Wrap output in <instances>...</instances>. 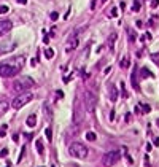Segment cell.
Returning a JSON list of instances; mask_svg holds the SVG:
<instances>
[{"label": "cell", "mask_w": 159, "mask_h": 167, "mask_svg": "<svg viewBox=\"0 0 159 167\" xmlns=\"http://www.w3.org/2000/svg\"><path fill=\"white\" fill-rule=\"evenodd\" d=\"M7 154H8V150H7V148H5V150H2V151H0V158L7 156Z\"/></svg>", "instance_id": "83f0119b"}, {"label": "cell", "mask_w": 159, "mask_h": 167, "mask_svg": "<svg viewBox=\"0 0 159 167\" xmlns=\"http://www.w3.org/2000/svg\"><path fill=\"white\" fill-rule=\"evenodd\" d=\"M45 135H46V139H48V142H51V140H52V130H51V127H46Z\"/></svg>", "instance_id": "d6986e66"}, {"label": "cell", "mask_w": 159, "mask_h": 167, "mask_svg": "<svg viewBox=\"0 0 159 167\" xmlns=\"http://www.w3.org/2000/svg\"><path fill=\"white\" fill-rule=\"evenodd\" d=\"M96 104H97V97L91 91H86L84 92V108H86V111L87 113H94Z\"/></svg>", "instance_id": "5b68a950"}, {"label": "cell", "mask_w": 159, "mask_h": 167, "mask_svg": "<svg viewBox=\"0 0 159 167\" xmlns=\"http://www.w3.org/2000/svg\"><path fill=\"white\" fill-rule=\"evenodd\" d=\"M157 126H159V119H157Z\"/></svg>", "instance_id": "f35d334b"}, {"label": "cell", "mask_w": 159, "mask_h": 167, "mask_svg": "<svg viewBox=\"0 0 159 167\" xmlns=\"http://www.w3.org/2000/svg\"><path fill=\"white\" fill-rule=\"evenodd\" d=\"M37 151L40 154H43V143H42V140H37Z\"/></svg>", "instance_id": "44dd1931"}, {"label": "cell", "mask_w": 159, "mask_h": 167, "mask_svg": "<svg viewBox=\"0 0 159 167\" xmlns=\"http://www.w3.org/2000/svg\"><path fill=\"white\" fill-rule=\"evenodd\" d=\"M154 145H159V137H156V139H154Z\"/></svg>", "instance_id": "8d00e7d4"}, {"label": "cell", "mask_w": 159, "mask_h": 167, "mask_svg": "<svg viewBox=\"0 0 159 167\" xmlns=\"http://www.w3.org/2000/svg\"><path fill=\"white\" fill-rule=\"evenodd\" d=\"M5 167H11V165H10V162H7V165H5Z\"/></svg>", "instance_id": "74e56055"}, {"label": "cell", "mask_w": 159, "mask_h": 167, "mask_svg": "<svg viewBox=\"0 0 159 167\" xmlns=\"http://www.w3.org/2000/svg\"><path fill=\"white\" fill-rule=\"evenodd\" d=\"M76 46H78V38H76V32H75L72 37L67 40V48H65V49L67 51H73Z\"/></svg>", "instance_id": "ba28073f"}, {"label": "cell", "mask_w": 159, "mask_h": 167, "mask_svg": "<svg viewBox=\"0 0 159 167\" xmlns=\"http://www.w3.org/2000/svg\"><path fill=\"white\" fill-rule=\"evenodd\" d=\"M140 108H142V111H143V113H150V111H151V107H150V105H146V104L140 105Z\"/></svg>", "instance_id": "603a6c76"}, {"label": "cell", "mask_w": 159, "mask_h": 167, "mask_svg": "<svg viewBox=\"0 0 159 167\" xmlns=\"http://www.w3.org/2000/svg\"><path fill=\"white\" fill-rule=\"evenodd\" d=\"M11 27H13L11 21H0V35H5L7 32H10Z\"/></svg>", "instance_id": "9c48e42d"}, {"label": "cell", "mask_w": 159, "mask_h": 167, "mask_svg": "<svg viewBox=\"0 0 159 167\" xmlns=\"http://www.w3.org/2000/svg\"><path fill=\"white\" fill-rule=\"evenodd\" d=\"M157 5H159V0H151V7L153 8H156Z\"/></svg>", "instance_id": "f1b7e54d"}, {"label": "cell", "mask_w": 159, "mask_h": 167, "mask_svg": "<svg viewBox=\"0 0 159 167\" xmlns=\"http://www.w3.org/2000/svg\"><path fill=\"white\" fill-rule=\"evenodd\" d=\"M140 8H142V3H140L138 0H135V2H134V7H132V10H134V11H140Z\"/></svg>", "instance_id": "ffe728a7"}, {"label": "cell", "mask_w": 159, "mask_h": 167, "mask_svg": "<svg viewBox=\"0 0 159 167\" xmlns=\"http://www.w3.org/2000/svg\"><path fill=\"white\" fill-rule=\"evenodd\" d=\"M119 65H121L122 69H127V67H129V59H127V57H124V59H122V61L119 62Z\"/></svg>", "instance_id": "7402d4cb"}, {"label": "cell", "mask_w": 159, "mask_h": 167, "mask_svg": "<svg viewBox=\"0 0 159 167\" xmlns=\"http://www.w3.org/2000/svg\"><path fill=\"white\" fill-rule=\"evenodd\" d=\"M151 59H153V62H154L156 65H159V54H153Z\"/></svg>", "instance_id": "484cf974"}, {"label": "cell", "mask_w": 159, "mask_h": 167, "mask_svg": "<svg viewBox=\"0 0 159 167\" xmlns=\"http://www.w3.org/2000/svg\"><path fill=\"white\" fill-rule=\"evenodd\" d=\"M7 110H8V102H7V100H2V102H0V115L5 113Z\"/></svg>", "instance_id": "2e32d148"}, {"label": "cell", "mask_w": 159, "mask_h": 167, "mask_svg": "<svg viewBox=\"0 0 159 167\" xmlns=\"http://www.w3.org/2000/svg\"><path fill=\"white\" fill-rule=\"evenodd\" d=\"M129 40H132V41L135 40V34L134 32H129Z\"/></svg>", "instance_id": "1f68e13d"}, {"label": "cell", "mask_w": 159, "mask_h": 167, "mask_svg": "<svg viewBox=\"0 0 159 167\" xmlns=\"http://www.w3.org/2000/svg\"><path fill=\"white\" fill-rule=\"evenodd\" d=\"M17 72H19V69L14 67L13 64H2L0 65V75L3 76V78H11V76L17 75Z\"/></svg>", "instance_id": "8992f818"}, {"label": "cell", "mask_w": 159, "mask_h": 167, "mask_svg": "<svg viewBox=\"0 0 159 167\" xmlns=\"http://www.w3.org/2000/svg\"><path fill=\"white\" fill-rule=\"evenodd\" d=\"M10 8L7 7V5H0V14H3V13H8Z\"/></svg>", "instance_id": "cb8c5ba5"}, {"label": "cell", "mask_w": 159, "mask_h": 167, "mask_svg": "<svg viewBox=\"0 0 159 167\" xmlns=\"http://www.w3.org/2000/svg\"><path fill=\"white\" fill-rule=\"evenodd\" d=\"M68 153H70V156H73V158L84 159L87 156V148L83 143H72V145L68 146Z\"/></svg>", "instance_id": "7a4b0ae2"}, {"label": "cell", "mask_w": 159, "mask_h": 167, "mask_svg": "<svg viewBox=\"0 0 159 167\" xmlns=\"http://www.w3.org/2000/svg\"><path fill=\"white\" fill-rule=\"evenodd\" d=\"M86 139L89 140V142H94V140L97 139V135H96V132H92V130H89V132L86 134Z\"/></svg>", "instance_id": "ac0fdd59"}, {"label": "cell", "mask_w": 159, "mask_h": 167, "mask_svg": "<svg viewBox=\"0 0 159 167\" xmlns=\"http://www.w3.org/2000/svg\"><path fill=\"white\" fill-rule=\"evenodd\" d=\"M48 41H49V35H45V37H43V43L48 45Z\"/></svg>", "instance_id": "4dcf8cb0"}, {"label": "cell", "mask_w": 159, "mask_h": 167, "mask_svg": "<svg viewBox=\"0 0 159 167\" xmlns=\"http://www.w3.org/2000/svg\"><path fill=\"white\" fill-rule=\"evenodd\" d=\"M140 73H142V76H143V78H148V76L151 78V76H153V73H151V72H150L148 69H146V67H143L142 70H140Z\"/></svg>", "instance_id": "9a60e30c"}, {"label": "cell", "mask_w": 159, "mask_h": 167, "mask_svg": "<svg viewBox=\"0 0 159 167\" xmlns=\"http://www.w3.org/2000/svg\"><path fill=\"white\" fill-rule=\"evenodd\" d=\"M78 130H80V124L73 123L72 126L68 127V135H70V137H75V135H78Z\"/></svg>", "instance_id": "7c38bea8"}, {"label": "cell", "mask_w": 159, "mask_h": 167, "mask_svg": "<svg viewBox=\"0 0 159 167\" xmlns=\"http://www.w3.org/2000/svg\"><path fill=\"white\" fill-rule=\"evenodd\" d=\"M14 48H16V41H3V43H0V54L11 53Z\"/></svg>", "instance_id": "52a82bcc"}, {"label": "cell", "mask_w": 159, "mask_h": 167, "mask_svg": "<svg viewBox=\"0 0 159 167\" xmlns=\"http://www.w3.org/2000/svg\"><path fill=\"white\" fill-rule=\"evenodd\" d=\"M5 132H7V124L2 126V129H0V137H5Z\"/></svg>", "instance_id": "4316f807"}, {"label": "cell", "mask_w": 159, "mask_h": 167, "mask_svg": "<svg viewBox=\"0 0 159 167\" xmlns=\"http://www.w3.org/2000/svg\"><path fill=\"white\" fill-rule=\"evenodd\" d=\"M57 97L62 99V97H64V92H62V91H57Z\"/></svg>", "instance_id": "e575fe53"}, {"label": "cell", "mask_w": 159, "mask_h": 167, "mask_svg": "<svg viewBox=\"0 0 159 167\" xmlns=\"http://www.w3.org/2000/svg\"><path fill=\"white\" fill-rule=\"evenodd\" d=\"M89 49H91V48H89V46H86V48H84V51H83V54H81V57H83V59H86V57H87V54H89Z\"/></svg>", "instance_id": "d4e9b609"}, {"label": "cell", "mask_w": 159, "mask_h": 167, "mask_svg": "<svg viewBox=\"0 0 159 167\" xmlns=\"http://www.w3.org/2000/svg\"><path fill=\"white\" fill-rule=\"evenodd\" d=\"M52 56H54V51H52L51 48H46L45 49V57L46 59H52Z\"/></svg>", "instance_id": "e0dca14e"}, {"label": "cell", "mask_w": 159, "mask_h": 167, "mask_svg": "<svg viewBox=\"0 0 159 167\" xmlns=\"http://www.w3.org/2000/svg\"><path fill=\"white\" fill-rule=\"evenodd\" d=\"M33 85L35 83H33V80L30 78V76H19V78L13 83V89L17 91V92H24V91H27V89H30Z\"/></svg>", "instance_id": "6da1fadb"}, {"label": "cell", "mask_w": 159, "mask_h": 167, "mask_svg": "<svg viewBox=\"0 0 159 167\" xmlns=\"http://www.w3.org/2000/svg\"><path fill=\"white\" fill-rule=\"evenodd\" d=\"M16 2H17V3H21V5H26V3H27V0H16Z\"/></svg>", "instance_id": "d590c367"}, {"label": "cell", "mask_w": 159, "mask_h": 167, "mask_svg": "<svg viewBox=\"0 0 159 167\" xmlns=\"http://www.w3.org/2000/svg\"><path fill=\"white\" fill-rule=\"evenodd\" d=\"M108 95H110V100H111V102H115V100L118 99V91H116L115 85H110V86H108Z\"/></svg>", "instance_id": "8fae6325"}, {"label": "cell", "mask_w": 159, "mask_h": 167, "mask_svg": "<svg viewBox=\"0 0 159 167\" xmlns=\"http://www.w3.org/2000/svg\"><path fill=\"white\" fill-rule=\"evenodd\" d=\"M111 16H118V10L116 8H113V10H111V13H110Z\"/></svg>", "instance_id": "d6a6232c"}, {"label": "cell", "mask_w": 159, "mask_h": 167, "mask_svg": "<svg viewBox=\"0 0 159 167\" xmlns=\"http://www.w3.org/2000/svg\"><path fill=\"white\" fill-rule=\"evenodd\" d=\"M110 119H111V121L115 119V110H111V111H110Z\"/></svg>", "instance_id": "836d02e7"}, {"label": "cell", "mask_w": 159, "mask_h": 167, "mask_svg": "<svg viewBox=\"0 0 159 167\" xmlns=\"http://www.w3.org/2000/svg\"><path fill=\"white\" fill-rule=\"evenodd\" d=\"M32 99H33V95L30 92H22V94H19V95H16V97H14V100L11 102V107L16 108V110H19L24 105H27Z\"/></svg>", "instance_id": "3957f363"}, {"label": "cell", "mask_w": 159, "mask_h": 167, "mask_svg": "<svg viewBox=\"0 0 159 167\" xmlns=\"http://www.w3.org/2000/svg\"><path fill=\"white\" fill-rule=\"evenodd\" d=\"M26 124H27L29 127H35V124H37V116H35V115H30V116L27 118Z\"/></svg>", "instance_id": "4fadbf2b"}, {"label": "cell", "mask_w": 159, "mask_h": 167, "mask_svg": "<svg viewBox=\"0 0 159 167\" xmlns=\"http://www.w3.org/2000/svg\"><path fill=\"white\" fill-rule=\"evenodd\" d=\"M119 158H121V153L119 151H118V150H111V151L103 154L102 162H103L105 167H111V165H115L118 161H119Z\"/></svg>", "instance_id": "277c9868"}, {"label": "cell", "mask_w": 159, "mask_h": 167, "mask_svg": "<svg viewBox=\"0 0 159 167\" xmlns=\"http://www.w3.org/2000/svg\"><path fill=\"white\" fill-rule=\"evenodd\" d=\"M115 40H116V34H111L110 35V38H108V48H110V49H113V45H115Z\"/></svg>", "instance_id": "5bb4252c"}, {"label": "cell", "mask_w": 159, "mask_h": 167, "mask_svg": "<svg viewBox=\"0 0 159 167\" xmlns=\"http://www.w3.org/2000/svg\"><path fill=\"white\" fill-rule=\"evenodd\" d=\"M10 64H13L14 67H17V69L21 70L22 67H24V64H26V57H24V56H17V57H14Z\"/></svg>", "instance_id": "30bf717a"}, {"label": "cell", "mask_w": 159, "mask_h": 167, "mask_svg": "<svg viewBox=\"0 0 159 167\" xmlns=\"http://www.w3.org/2000/svg\"><path fill=\"white\" fill-rule=\"evenodd\" d=\"M57 18H59L57 11H52V13H51V19H57Z\"/></svg>", "instance_id": "f546056e"}, {"label": "cell", "mask_w": 159, "mask_h": 167, "mask_svg": "<svg viewBox=\"0 0 159 167\" xmlns=\"http://www.w3.org/2000/svg\"><path fill=\"white\" fill-rule=\"evenodd\" d=\"M103 2H107V0H103Z\"/></svg>", "instance_id": "ab89813d"}]
</instances>
